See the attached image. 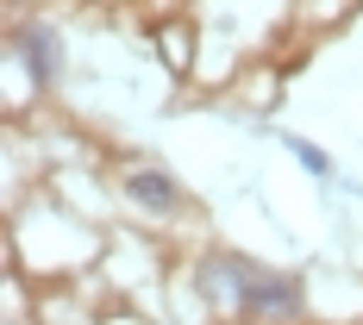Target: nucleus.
I'll list each match as a JSON object with an SVG mask.
<instances>
[{"label":"nucleus","instance_id":"obj_1","mask_svg":"<svg viewBox=\"0 0 363 325\" xmlns=\"http://www.w3.org/2000/svg\"><path fill=\"white\" fill-rule=\"evenodd\" d=\"M238 307L257 313V319H294L301 313V282L294 275H263V269H251L238 282Z\"/></svg>","mask_w":363,"mask_h":325},{"label":"nucleus","instance_id":"obj_3","mask_svg":"<svg viewBox=\"0 0 363 325\" xmlns=\"http://www.w3.org/2000/svg\"><path fill=\"white\" fill-rule=\"evenodd\" d=\"M125 194H132L145 213H182V188H176V176H163V169H132V176H125Z\"/></svg>","mask_w":363,"mask_h":325},{"label":"nucleus","instance_id":"obj_4","mask_svg":"<svg viewBox=\"0 0 363 325\" xmlns=\"http://www.w3.org/2000/svg\"><path fill=\"white\" fill-rule=\"evenodd\" d=\"M289 150L301 156V163H307V169H313V176H332V156H326L320 144H307V138H289Z\"/></svg>","mask_w":363,"mask_h":325},{"label":"nucleus","instance_id":"obj_2","mask_svg":"<svg viewBox=\"0 0 363 325\" xmlns=\"http://www.w3.org/2000/svg\"><path fill=\"white\" fill-rule=\"evenodd\" d=\"M13 57L26 63V75H32L38 88H50L57 69H63V38L50 32V25H19L13 32Z\"/></svg>","mask_w":363,"mask_h":325}]
</instances>
